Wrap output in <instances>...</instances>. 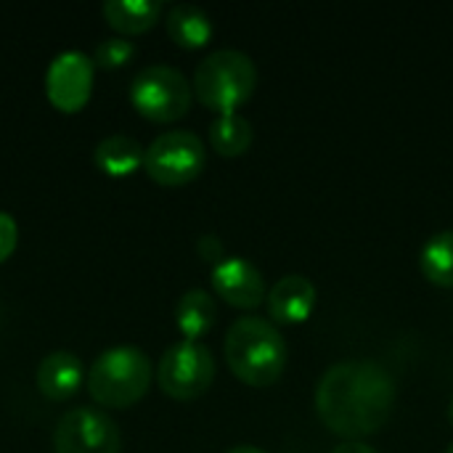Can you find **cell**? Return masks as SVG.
<instances>
[{
    "label": "cell",
    "mask_w": 453,
    "mask_h": 453,
    "mask_svg": "<svg viewBox=\"0 0 453 453\" xmlns=\"http://www.w3.org/2000/svg\"><path fill=\"white\" fill-rule=\"evenodd\" d=\"M393 374L369 358L340 361L324 372L316 388V411L329 433L361 441L380 433L395 406Z\"/></svg>",
    "instance_id": "6da1fadb"
},
{
    "label": "cell",
    "mask_w": 453,
    "mask_h": 453,
    "mask_svg": "<svg viewBox=\"0 0 453 453\" xmlns=\"http://www.w3.org/2000/svg\"><path fill=\"white\" fill-rule=\"evenodd\" d=\"M223 353L234 377L252 388L279 382L287 369V342L281 332L260 316L236 319L226 332Z\"/></svg>",
    "instance_id": "7a4b0ae2"
},
{
    "label": "cell",
    "mask_w": 453,
    "mask_h": 453,
    "mask_svg": "<svg viewBox=\"0 0 453 453\" xmlns=\"http://www.w3.org/2000/svg\"><path fill=\"white\" fill-rule=\"evenodd\" d=\"M151 358L133 345L104 350L88 369V393L104 409H130L151 388Z\"/></svg>",
    "instance_id": "3957f363"
},
{
    "label": "cell",
    "mask_w": 453,
    "mask_h": 453,
    "mask_svg": "<svg viewBox=\"0 0 453 453\" xmlns=\"http://www.w3.org/2000/svg\"><path fill=\"white\" fill-rule=\"evenodd\" d=\"M255 85L257 66L236 48L212 50L194 72L196 98L218 114H236V109L255 93Z\"/></svg>",
    "instance_id": "277c9868"
},
{
    "label": "cell",
    "mask_w": 453,
    "mask_h": 453,
    "mask_svg": "<svg viewBox=\"0 0 453 453\" xmlns=\"http://www.w3.org/2000/svg\"><path fill=\"white\" fill-rule=\"evenodd\" d=\"M194 88L170 64H149L130 82V104L151 122H178L188 114Z\"/></svg>",
    "instance_id": "5b68a950"
},
{
    "label": "cell",
    "mask_w": 453,
    "mask_h": 453,
    "mask_svg": "<svg viewBox=\"0 0 453 453\" xmlns=\"http://www.w3.org/2000/svg\"><path fill=\"white\" fill-rule=\"evenodd\" d=\"M159 390L173 401H196L215 382V356L202 342L180 340L170 345L157 366Z\"/></svg>",
    "instance_id": "8992f818"
},
{
    "label": "cell",
    "mask_w": 453,
    "mask_h": 453,
    "mask_svg": "<svg viewBox=\"0 0 453 453\" xmlns=\"http://www.w3.org/2000/svg\"><path fill=\"white\" fill-rule=\"evenodd\" d=\"M207 151L196 133L167 130L146 146L143 170L159 186H186L204 170Z\"/></svg>",
    "instance_id": "52a82bcc"
},
{
    "label": "cell",
    "mask_w": 453,
    "mask_h": 453,
    "mask_svg": "<svg viewBox=\"0 0 453 453\" xmlns=\"http://www.w3.org/2000/svg\"><path fill=\"white\" fill-rule=\"evenodd\" d=\"M56 453H119L122 435L117 422L93 406H77L61 414L53 430Z\"/></svg>",
    "instance_id": "ba28073f"
},
{
    "label": "cell",
    "mask_w": 453,
    "mask_h": 453,
    "mask_svg": "<svg viewBox=\"0 0 453 453\" xmlns=\"http://www.w3.org/2000/svg\"><path fill=\"white\" fill-rule=\"evenodd\" d=\"M93 74L96 64L82 50L58 53L45 72V96L53 104V109L64 114L85 109L93 93Z\"/></svg>",
    "instance_id": "9c48e42d"
},
{
    "label": "cell",
    "mask_w": 453,
    "mask_h": 453,
    "mask_svg": "<svg viewBox=\"0 0 453 453\" xmlns=\"http://www.w3.org/2000/svg\"><path fill=\"white\" fill-rule=\"evenodd\" d=\"M212 289L234 308H260L268 297L265 276L244 257H226L212 268Z\"/></svg>",
    "instance_id": "30bf717a"
},
{
    "label": "cell",
    "mask_w": 453,
    "mask_h": 453,
    "mask_svg": "<svg viewBox=\"0 0 453 453\" xmlns=\"http://www.w3.org/2000/svg\"><path fill=\"white\" fill-rule=\"evenodd\" d=\"M268 316L279 324H303L316 308V287L308 276H281L265 297Z\"/></svg>",
    "instance_id": "8fae6325"
},
{
    "label": "cell",
    "mask_w": 453,
    "mask_h": 453,
    "mask_svg": "<svg viewBox=\"0 0 453 453\" xmlns=\"http://www.w3.org/2000/svg\"><path fill=\"white\" fill-rule=\"evenodd\" d=\"M85 369H82V361L69 353V350H56V353H48L37 372H35V382H37V390L48 398V401H69L80 388H82V380H85Z\"/></svg>",
    "instance_id": "7c38bea8"
},
{
    "label": "cell",
    "mask_w": 453,
    "mask_h": 453,
    "mask_svg": "<svg viewBox=\"0 0 453 453\" xmlns=\"http://www.w3.org/2000/svg\"><path fill=\"white\" fill-rule=\"evenodd\" d=\"M143 157H146V149L133 135H109V138L98 141V146L93 151L96 167L111 178L133 175L135 170L143 167Z\"/></svg>",
    "instance_id": "4fadbf2b"
},
{
    "label": "cell",
    "mask_w": 453,
    "mask_h": 453,
    "mask_svg": "<svg viewBox=\"0 0 453 453\" xmlns=\"http://www.w3.org/2000/svg\"><path fill=\"white\" fill-rule=\"evenodd\" d=\"M165 27L175 45L191 48V50L207 45L212 37V19L199 5H191V3L170 5L165 16Z\"/></svg>",
    "instance_id": "5bb4252c"
},
{
    "label": "cell",
    "mask_w": 453,
    "mask_h": 453,
    "mask_svg": "<svg viewBox=\"0 0 453 453\" xmlns=\"http://www.w3.org/2000/svg\"><path fill=\"white\" fill-rule=\"evenodd\" d=\"M218 319V305L212 300L210 292L204 289H188L175 308V324L183 334V340L188 342H199Z\"/></svg>",
    "instance_id": "9a60e30c"
},
{
    "label": "cell",
    "mask_w": 453,
    "mask_h": 453,
    "mask_svg": "<svg viewBox=\"0 0 453 453\" xmlns=\"http://www.w3.org/2000/svg\"><path fill=\"white\" fill-rule=\"evenodd\" d=\"M101 13L111 29L122 35H141L159 21L162 3L159 0H106Z\"/></svg>",
    "instance_id": "2e32d148"
},
{
    "label": "cell",
    "mask_w": 453,
    "mask_h": 453,
    "mask_svg": "<svg viewBox=\"0 0 453 453\" xmlns=\"http://www.w3.org/2000/svg\"><path fill=\"white\" fill-rule=\"evenodd\" d=\"M252 125L242 114H220L210 125V143L220 157H242L252 146Z\"/></svg>",
    "instance_id": "e0dca14e"
},
{
    "label": "cell",
    "mask_w": 453,
    "mask_h": 453,
    "mask_svg": "<svg viewBox=\"0 0 453 453\" xmlns=\"http://www.w3.org/2000/svg\"><path fill=\"white\" fill-rule=\"evenodd\" d=\"M419 268L425 279L435 287H453V231H441L422 247Z\"/></svg>",
    "instance_id": "ac0fdd59"
},
{
    "label": "cell",
    "mask_w": 453,
    "mask_h": 453,
    "mask_svg": "<svg viewBox=\"0 0 453 453\" xmlns=\"http://www.w3.org/2000/svg\"><path fill=\"white\" fill-rule=\"evenodd\" d=\"M135 56V45L127 37H106L93 53V64L101 69H119Z\"/></svg>",
    "instance_id": "d6986e66"
},
{
    "label": "cell",
    "mask_w": 453,
    "mask_h": 453,
    "mask_svg": "<svg viewBox=\"0 0 453 453\" xmlns=\"http://www.w3.org/2000/svg\"><path fill=\"white\" fill-rule=\"evenodd\" d=\"M19 244V223L13 220L11 212L0 210V263H5Z\"/></svg>",
    "instance_id": "ffe728a7"
},
{
    "label": "cell",
    "mask_w": 453,
    "mask_h": 453,
    "mask_svg": "<svg viewBox=\"0 0 453 453\" xmlns=\"http://www.w3.org/2000/svg\"><path fill=\"white\" fill-rule=\"evenodd\" d=\"M196 252H199L202 260H207V263H212V265H218V263L226 260V257H223V242H220L215 234H204V236L196 242Z\"/></svg>",
    "instance_id": "44dd1931"
},
{
    "label": "cell",
    "mask_w": 453,
    "mask_h": 453,
    "mask_svg": "<svg viewBox=\"0 0 453 453\" xmlns=\"http://www.w3.org/2000/svg\"><path fill=\"white\" fill-rule=\"evenodd\" d=\"M332 453H377L372 446L361 443V441H345L342 446H337Z\"/></svg>",
    "instance_id": "7402d4cb"
},
{
    "label": "cell",
    "mask_w": 453,
    "mask_h": 453,
    "mask_svg": "<svg viewBox=\"0 0 453 453\" xmlns=\"http://www.w3.org/2000/svg\"><path fill=\"white\" fill-rule=\"evenodd\" d=\"M226 453H268V451H263V449H257V446H234L231 451H226Z\"/></svg>",
    "instance_id": "603a6c76"
},
{
    "label": "cell",
    "mask_w": 453,
    "mask_h": 453,
    "mask_svg": "<svg viewBox=\"0 0 453 453\" xmlns=\"http://www.w3.org/2000/svg\"><path fill=\"white\" fill-rule=\"evenodd\" d=\"M449 417H451V422H453V401H451V409H449Z\"/></svg>",
    "instance_id": "cb8c5ba5"
},
{
    "label": "cell",
    "mask_w": 453,
    "mask_h": 453,
    "mask_svg": "<svg viewBox=\"0 0 453 453\" xmlns=\"http://www.w3.org/2000/svg\"><path fill=\"white\" fill-rule=\"evenodd\" d=\"M446 453H453V443H451V446H449V451H446Z\"/></svg>",
    "instance_id": "d4e9b609"
}]
</instances>
